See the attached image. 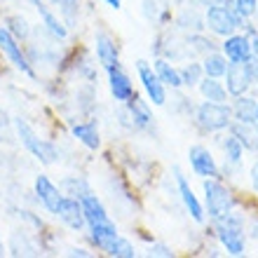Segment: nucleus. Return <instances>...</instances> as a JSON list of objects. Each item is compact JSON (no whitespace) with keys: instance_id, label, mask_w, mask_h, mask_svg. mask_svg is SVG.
<instances>
[{"instance_id":"nucleus-14","label":"nucleus","mask_w":258,"mask_h":258,"mask_svg":"<svg viewBox=\"0 0 258 258\" xmlns=\"http://www.w3.org/2000/svg\"><path fill=\"white\" fill-rule=\"evenodd\" d=\"M176 183H178V192H181V197H183L185 209L190 211V216L195 218V221H204V209H202V204H200V200L195 197L192 188L188 185L185 176H183V174H181L178 169H176Z\"/></svg>"},{"instance_id":"nucleus-13","label":"nucleus","mask_w":258,"mask_h":258,"mask_svg":"<svg viewBox=\"0 0 258 258\" xmlns=\"http://www.w3.org/2000/svg\"><path fill=\"white\" fill-rule=\"evenodd\" d=\"M108 80H110V92L115 96V101H129L134 96V87H132L127 75L120 71V66L108 68Z\"/></svg>"},{"instance_id":"nucleus-22","label":"nucleus","mask_w":258,"mask_h":258,"mask_svg":"<svg viewBox=\"0 0 258 258\" xmlns=\"http://www.w3.org/2000/svg\"><path fill=\"white\" fill-rule=\"evenodd\" d=\"M73 134L80 139L87 148H99V132L94 122H80L73 127Z\"/></svg>"},{"instance_id":"nucleus-5","label":"nucleus","mask_w":258,"mask_h":258,"mask_svg":"<svg viewBox=\"0 0 258 258\" xmlns=\"http://www.w3.org/2000/svg\"><path fill=\"white\" fill-rule=\"evenodd\" d=\"M230 115L232 110L223 103H214V101H207L197 108V120L202 124L204 129L209 132H218V129H225L230 124Z\"/></svg>"},{"instance_id":"nucleus-33","label":"nucleus","mask_w":258,"mask_h":258,"mask_svg":"<svg viewBox=\"0 0 258 258\" xmlns=\"http://www.w3.org/2000/svg\"><path fill=\"white\" fill-rule=\"evenodd\" d=\"M251 183H253V188L258 190V162L251 167Z\"/></svg>"},{"instance_id":"nucleus-36","label":"nucleus","mask_w":258,"mask_h":258,"mask_svg":"<svg viewBox=\"0 0 258 258\" xmlns=\"http://www.w3.org/2000/svg\"><path fill=\"white\" fill-rule=\"evenodd\" d=\"M5 253V246H3V239H0V256Z\"/></svg>"},{"instance_id":"nucleus-2","label":"nucleus","mask_w":258,"mask_h":258,"mask_svg":"<svg viewBox=\"0 0 258 258\" xmlns=\"http://www.w3.org/2000/svg\"><path fill=\"white\" fill-rule=\"evenodd\" d=\"M14 124H17V132H19V139L21 143L28 148V153L33 157H38L42 164H52L56 160V148L52 146L49 141H42V139H38L35 136V132L31 127H28L24 120H14Z\"/></svg>"},{"instance_id":"nucleus-19","label":"nucleus","mask_w":258,"mask_h":258,"mask_svg":"<svg viewBox=\"0 0 258 258\" xmlns=\"http://www.w3.org/2000/svg\"><path fill=\"white\" fill-rule=\"evenodd\" d=\"M89 230H92V239L96 242V246H101V249H106V246L113 242V239L117 237V228L113 221H108V223H94L89 225Z\"/></svg>"},{"instance_id":"nucleus-25","label":"nucleus","mask_w":258,"mask_h":258,"mask_svg":"<svg viewBox=\"0 0 258 258\" xmlns=\"http://www.w3.org/2000/svg\"><path fill=\"white\" fill-rule=\"evenodd\" d=\"M103 251L108 253V256H115V258H134L136 256V251H134V246L129 244L127 239H122L120 235H117L113 242H110Z\"/></svg>"},{"instance_id":"nucleus-15","label":"nucleus","mask_w":258,"mask_h":258,"mask_svg":"<svg viewBox=\"0 0 258 258\" xmlns=\"http://www.w3.org/2000/svg\"><path fill=\"white\" fill-rule=\"evenodd\" d=\"M80 204H82V214H85V221H87L89 225L94 223H108L110 218L108 214H106V209H103V204L96 200L92 192H87V195L80 197Z\"/></svg>"},{"instance_id":"nucleus-30","label":"nucleus","mask_w":258,"mask_h":258,"mask_svg":"<svg viewBox=\"0 0 258 258\" xmlns=\"http://www.w3.org/2000/svg\"><path fill=\"white\" fill-rule=\"evenodd\" d=\"M7 31L19 40V38H26L28 35V24H26V19L24 17H10L7 19Z\"/></svg>"},{"instance_id":"nucleus-27","label":"nucleus","mask_w":258,"mask_h":258,"mask_svg":"<svg viewBox=\"0 0 258 258\" xmlns=\"http://www.w3.org/2000/svg\"><path fill=\"white\" fill-rule=\"evenodd\" d=\"M232 134L239 139V143L244 146V148H256V134H253L251 129H249V124L246 122H239V124H232Z\"/></svg>"},{"instance_id":"nucleus-7","label":"nucleus","mask_w":258,"mask_h":258,"mask_svg":"<svg viewBox=\"0 0 258 258\" xmlns=\"http://www.w3.org/2000/svg\"><path fill=\"white\" fill-rule=\"evenodd\" d=\"M225 75H228V87L225 89L232 96H242L253 80V68L249 61H232L225 71Z\"/></svg>"},{"instance_id":"nucleus-35","label":"nucleus","mask_w":258,"mask_h":258,"mask_svg":"<svg viewBox=\"0 0 258 258\" xmlns=\"http://www.w3.org/2000/svg\"><path fill=\"white\" fill-rule=\"evenodd\" d=\"M71 256H89V253L85 251V249H73V251H71Z\"/></svg>"},{"instance_id":"nucleus-6","label":"nucleus","mask_w":258,"mask_h":258,"mask_svg":"<svg viewBox=\"0 0 258 258\" xmlns=\"http://www.w3.org/2000/svg\"><path fill=\"white\" fill-rule=\"evenodd\" d=\"M0 52L12 61L14 68H19L21 73L31 75V78H35L33 68H31V63H28V59L24 56V52H21V47L17 45V38H14L10 31H7L5 26H0Z\"/></svg>"},{"instance_id":"nucleus-3","label":"nucleus","mask_w":258,"mask_h":258,"mask_svg":"<svg viewBox=\"0 0 258 258\" xmlns=\"http://www.w3.org/2000/svg\"><path fill=\"white\" fill-rule=\"evenodd\" d=\"M204 192H207V207H209V214L214 221H218V218L228 216L232 211V207H235V200H232L230 190L228 188H223L221 183H216V181H204Z\"/></svg>"},{"instance_id":"nucleus-31","label":"nucleus","mask_w":258,"mask_h":258,"mask_svg":"<svg viewBox=\"0 0 258 258\" xmlns=\"http://www.w3.org/2000/svg\"><path fill=\"white\" fill-rule=\"evenodd\" d=\"M232 3H235V12H237L242 19L251 17V14L256 12V5H258V0H232Z\"/></svg>"},{"instance_id":"nucleus-17","label":"nucleus","mask_w":258,"mask_h":258,"mask_svg":"<svg viewBox=\"0 0 258 258\" xmlns=\"http://www.w3.org/2000/svg\"><path fill=\"white\" fill-rule=\"evenodd\" d=\"M127 103H129V115H132L136 127H148V124L153 122V115H150V108L146 101H141V99L134 94Z\"/></svg>"},{"instance_id":"nucleus-8","label":"nucleus","mask_w":258,"mask_h":258,"mask_svg":"<svg viewBox=\"0 0 258 258\" xmlns=\"http://www.w3.org/2000/svg\"><path fill=\"white\" fill-rule=\"evenodd\" d=\"M136 68H139V78H141V82H143V89L148 92L150 101L155 103V106H162V103L167 101V94H164V85L160 82L157 73L146 61H136Z\"/></svg>"},{"instance_id":"nucleus-32","label":"nucleus","mask_w":258,"mask_h":258,"mask_svg":"<svg viewBox=\"0 0 258 258\" xmlns=\"http://www.w3.org/2000/svg\"><path fill=\"white\" fill-rule=\"evenodd\" d=\"M150 256H164V258H171V251L167 249V246L157 244V246H153V249H150Z\"/></svg>"},{"instance_id":"nucleus-4","label":"nucleus","mask_w":258,"mask_h":258,"mask_svg":"<svg viewBox=\"0 0 258 258\" xmlns=\"http://www.w3.org/2000/svg\"><path fill=\"white\" fill-rule=\"evenodd\" d=\"M207 24L214 33L218 35H232L235 28L242 26V17H239L235 10L230 7H223V5H211L209 12H207Z\"/></svg>"},{"instance_id":"nucleus-20","label":"nucleus","mask_w":258,"mask_h":258,"mask_svg":"<svg viewBox=\"0 0 258 258\" xmlns=\"http://www.w3.org/2000/svg\"><path fill=\"white\" fill-rule=\"evenodd\" d=\"M155 73L162 85H169V87H181V85H183V82H181V73H178L169 61H164V59H157L155 61Z\"/></svg>"},{"instance_id":"nucleus-26","label":"nucleus","mask_w":258,"mask_h":258,"mask_svg":"<svg viewBox=\"0 0 258 258\" xmlns=\"http://www.w3.org/2000/svg\"><path fill=\"white\" fill-rule=\"evenodd\" d=\"M12 253L14 256H35V246L26 239V235H12Z\"/></svg>"},{"instance_id":"nucleus-24","label":"nucleus","mask_w":258,"mask_h":258,"mask_svg":"<svg viewBox=\"0 0 258 258\" xmlns=\"http://www.w3.org/2000/svg\"><path fill=\"white\" fill-rule=\"evenodd\" d=\"M202 71L209 75V78H221V75H225V71H228V61H225V56H221V54H209L204 59Z\"/></svg>"},{"instance_id":"nucleus-9","label":"nucleus","mask_w":258,"mask_h":258,"mask_svg":"<svg viewBox=\"0 0 258 258\" xmlns=\"http://www.w3.org/2000/svg\"><path fill=\"white\" fill-rule=\"evenodd\" d=\"M56 216L61 218L68 228H73V230H82V225H85L82 204H80V200H75V197H61L59 209H56Z\"/></svg>"},{"instance_id":"nucleus-28","label":"nucleus","mask_w":258,"mask_h":258,"mask_svg":"<svg viewBox=\"0 0 258 258\" xmlns=\"http://www.w3.org/2000/svg\"><path fill=\"white\" fill-rule=\"evenodd\" d=\"M242 153H244V146L239 143L237 136L235 134L228 136V141H225V155H228V160L237 164L239 160H242Z\"/></svg>"},{"instance_id":"nucleus-10","label":"nucleus","mask_w":258,"mask_h":258,"mask_svg":"<svg viewBox=\"0 0 258 258\" xmlns=\"http://www.w3.org/2000/svg\"><path fill=\"white\" fill-rule=\"evenodd\" d=\"M223 52L230 61H249L251 59V40L246 35H228L223 42Z\"/></svg>"},{"instance_id":"nucleus-29","label":"nucleus","mask_w":258,"mask_h":258,"mask_svg":"<svg viewBox=\"0 0 258 258\" xmlns=\"http://www.w3.org/2000/svg\"><path fill=\"white\" fill-rule=\"evenodd\" d=\"M202 66H200V63H190V66H185L183 71H181V82H183V85H188V87H190V85H197V82L202 80Z\"/></svg>"},{"instance_id":"nucleus-12","label":"nucleus","mask_w":258,"mask_h":258,"mask_svg":"<svg viewBox=\"0 0 258 258\" xmlns=\"http://www.w3.org/2000/svg\"><path fill=\"white\" fill-rule=\"evenodd\" d=\"M35 192H38V197H40V202L47 207V211L56 214L59 202H61L63 195L59 192V188H56V185L52 183L47 176H38V178H35Z\"/></svg>"},{"instance_id":"nucleus-37","label":"nucleus","mask_w":258,"mask_h":258,"mask_svg":"<svg viewBox=\"0 0 258 258\" xmlns=\"http://www.w3.org/2000/svg\"><path fill=\"white\" fill-rule=\"evenodd\" d=\"M253 122H256V124H258V106H256V120H253Z\"/></svg>"},{"instance_id":"nucleus-1","label":"nucleus","mask_w":258,"mask_h":258,"mask_svg":"<svg viewBox=\"0 0 258 258\" xmlns=\"http://www.w3.org/2000/svg\"><path fill=\"white\" fill-rule=\"evenodd\" d=\"M216 228H218V237L223 242V246L228 249V253L232 256H239L244 251V225H242V218L239 216H232V211L228 216L218 218L216 221Z\"/></svg>"},{"instance_id":"nucleus-34","label":"nucleus","mask_w":258,"mask_h":258,"mask_svg":"<svg viewBox=\"0 0 258 258\" xmlns=\"http://www.w3.org/2000/svg\"><path fill=\"white\" fill-rule=\"evenodd\" d=\"M103 3H108L113 10H120V7H122V0H103Z\"/></svg>"},{"instance_id":"nucleus-16","label":"nucleus","mask_w":258,"mask_h":258,"mask_svg":"<svg viewBox=\"0 0 258 258\" xmlns=\"http://www.w3.org/2000/svg\"><path fill=\"white\" fill-rule=\"evenodd\" d=\"M96 56H99V61L103 63L106 71L120 63L117 61V47L113 45V40H110L108 35H103V33L96 35Z\"/></svg>"},{"instance_id":"nucleus-21","label":"nucleus","mask_w":258,"mask_h":258,"mask_svg":"<svg viewBox=\"0 0 258 258\" xmlns=\"http://www.w3.org/2000/svg\"><path fill=\"white\" fill-rule=\"evenodd\" d=\"M33 5L38 7V12H40V17H42V21H45V26H47V31L52 35H54V38H59V40H63V38H66V28H63V24L59 19H56L54 14L49 12L47 7L42 5L40 0H33Z\"/></svg>"},{"instance_id":"nucleus-11","label":"nucleus","mask_w":258,"mask_h":258,"mask_svg":"<svg viewBox=\"0 0 258 258\" xmlns=\"http://www.w3.org/2000/svg\"><path fill=\"white\" fill-rule=\"evenodd\" d=\"M188 157H190V164L192 169L200 174V176H216L218 174V167L216 162H214V157H211V153L204 146H192L190 153H188Z\"/></svg>"},{"instance_id":"nucleus-38","label":"nucleus","mask_w":258,"mask_h":258,"mask_svg":"<svg viewBox=\"0 0 258 258\" xmlns=\"http://www.w3.org/2000/svg\"><path fill=\"white\" fill-rule=\"evenodd\" d=\"M256 12H258V5H256Z\"/></svg>"},{"instance_id":"nucleus-39","label":"nucleus","mask_w":258,"mask_h":258,"mask_svg":"<svg viewBox=\"0 0 258 258\" xmlns=\"http://www.w3.org/2000/svg\"><path fill=\"white\" fill-rule=\"evenodd\" d=\"M256 146H258V143H256Z\"/></svg>"},{"instance_id":"nucleus-18","label":"nucleus","mask_w":258,"mask_h":258,"mask_svg":"<svg viewBox=\"0 0 258 258\" xmlns=\"http://www.w3.org/2000/svg\"><path fill=\"white\" fill-rule=\"evenodd\" d=\"M200 92L207 101H214V103H223L225 96H228V89L216 80V78H209L207 75V80H200Z\"/></svg>"},{"instance_id":"nucleus-23","label":"nucleus","mask_w":258,"mask_h":258,"mask_svg":"<svg viewBox=\"0 0 258 258\" xmlns=\"http://www.w3.org/2000/svg\"><path fill=\"white\" fill-rule=\"evenodd\" d=\"M256 106L258 103L253 99H239L235 103V115H237L239 122H246V124H253L256 120Z\"/></svg>"}]
</instances>
